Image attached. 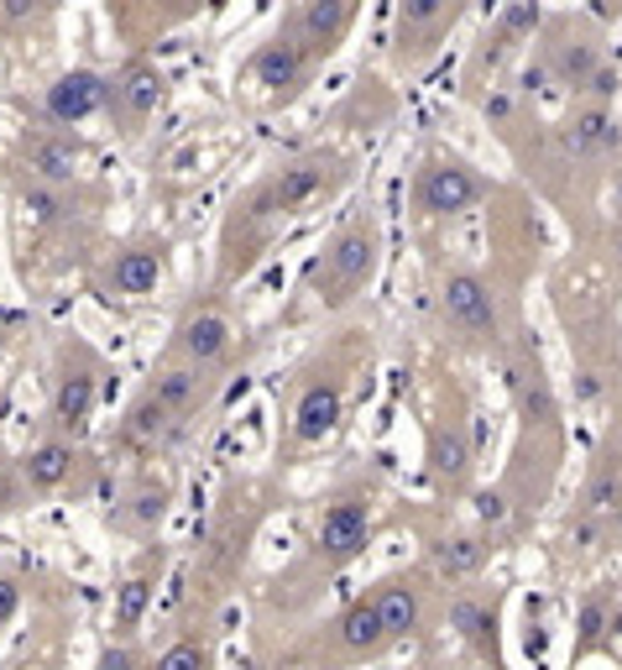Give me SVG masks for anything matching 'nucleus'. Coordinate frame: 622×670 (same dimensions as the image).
<instances>
[{"label": "nucleus", "instance_id": "obj_16", "mask_svg": "<svg viewBox=\"0 0 622 670\" xmlns=\"http://www.w3.org/2000/svg\"><path fill=\"white\" fill-rule=\"evenodd\" d=\"M340 425V383H309L293 404V435L298 440H325Z\"/></svg>", "mask_w": 622, "mask_h": 670}, {"label": "nucleus", "instance_id": "obj_31", "mask_svg": "<svg viewBox=\"0 0 622 670\" xmlns=\"http://www.w3.org/2000/svg\"><path fill=\"white\" fill-rule=\"evenodd\" d=\"M168 419H173L168 408H163L157 398H152V393H146L142 404L131 408V435H163V430H168Z\"/></svg>", "mask_w": 622, "mask_h": 670}, {"label": "nucleus", "instance_id": "obj_34", "mask_svg": "<svg viewBox=\"0 0 622 670\" xmlns=\"http://www.w3.org/2000/svg\"><path fill=\"white\" fill-rule=\"evenodd\" d=\"M26 493H32V487H26L22 472H16V477H5V472H0V513H16V508L26 503Z\"/></svg>", "mask_w": 622, "mask_h": 670}, {"label": "nucleus", "instance_id": "obj_12", "mask_svg": "<svg viewBox=\"0 0 622 670\" xmlns=\"http://www.w3.org/2000/svg\"><path fill=\"white\" fill-rule=\"evenodd\" d=\"M95 398H99L95 372H90V367H69V372L58 378V388H52V425L79 435L90 425V414H95Z\"/></svg>", "mask_w": 622, "mask_h": 670}, {"label": "nucleus", "instance_id": "obj_18", "mask_svg": "<svg viewBox=\"0 0 622 670\" xmlns=\"http://www.w3.org/2000/svg\"><path fill=\"white\" fill-rule=\"evenodd\" d=\"M73 472V451L63 440H43V446H32L22 455V477L32 493H52V487H63Z\"/></svg>", "mask_w": 622, "mask_h": 670}, {"label": "nucleus", "instance_id": "obj_5", "mask_svg": "<svg viewBox=\"0 0 622 670\" xmlns=\"http://www.w3.org/2000/svg\"><path fill=\"white\" fill-rule=\"evenodd\" d=\"M460 16V5L455 0H403L398 5V63H424L434 48H439V37L455 26Z\"/></svg>", "mask_w": 622, "mask_h": 670}, {"label": "nucleus", "instance_id": "obj_39", "mask_svg": "<svg viewBox=\"0 0 622 670\" xmlns=\"http://www.w3.org/2000/svg\"><path fill=\"white\" fill-rule=\"evenodd\" d=\"M137 660H131V649H105V660H99V670H131Z\"/></svg>", "mask_w": 622, "mask_h": 670}, {"label": "nucleus", "instance_id": "obj_17", "mask_svg": "<svg viewBox=\"0 0 622 670\" xmlns=\"http://www.w3.org/2000/svg\"><path fill=\"white\" fill-rule=\"evenodd\" d=\"M565 147L575 158H597V152H612L618 147V120L607 116L601 105H580L565 120Z\"/></svg>", "mask_w": 622, "mask_h": 670}, {"label": "nucleus", "instance_id": "obj_19", "mask_svg": "<svg viewBox=\"0 0 622 670\" xmlns=\"http://www.w3.org/2000/svg\"><path fill=\"white\" fill-rule=\"evenodd\" d=\"M450 623L460 628L466 645H477L492 666H497V608H486L477 598H455L450 602Z\"/></svg>", "mask_w": 622, "mask_h": 670}, {"label": "nucleus", "instance_id": "obj_13", "mask_svg": "<svg viewBox=\"0 0 622 670\" xmlns=\"http://www.w3.org/2000/svg\"><path fill=\"white\" fill-rule=\"evenodd\" d=\"M178 351L189 357V367H210L231 351V320L220 310H199L178 325Z\"/></svg>", "mask_w": 622, "mask_h": 670}, {"label": "nucleus", "instance_id": "obj_7", "mask_svg": "<svg viewBox=\"0 0 622 670\" xmlns=\"http://www.w3.org/2000/svg\"><path fill=\"white\" fill-rule=\"evenodd\" d=\"M99 105H110V79H99L95 69H69L43 90V111L58 126H79V120L95 116Z\"/></svg>", "mask_w": 622, "mask_h": 670}, {"label": "nucleus", "instance_id": "obj_14", "mask_svg": "<svg viewBox=\"0 0 622 670\" xmlns=\"http://www.w3.org/2000/svg\"><path fill=\"white\" fill-rule=\"evenodd\" d=\"M163 246H126L116 263H110V273H105V284L116 288V293H126V299H142V293H152V288L163 284Z\"/></svg>", "mask_w": 622, "mask_h": 670}, {"label": "nucleus", "instance_id": "obj_2", "mask_svg": "<svg viewBox=\"0 0 622 670\" xmlns=\"http://www.w3.org/2000/svg\"><path fill=\"white\" fill-rule=\"evenodd\" d=\"M340 168H330L325 158H304V163H287L278 168L272 178H267L262 189L251 194L246 205H236L240 220H267V216H293V210H304L314 194H325L336 184Z\"/></svg>", "mask_w": 622, "mask_h": 670}, {"label": "nucleus", "instance_id": "obj_15", "mask_svg": "<svg viewBox=\"0 0 622 670\" xmlns=\"http://www.w3.org/2000/svg\"><path fill=\"white\" fill-rule=\"evenodd\" d=\"M22 152H26V168L37 173V184H58V189L79 173V158H84V147L73 142V137H48V131L43 137H26Z\"/></svg>", "mask_w": 622, "mask_h": 670}, {"label": "nucleus", "instance_id": "obj_22", "mask_svg": "<svg viewBox=\"0 0 622 670\" xmlns=\"http://www.w3.org/2000/svg\"><path fill=\"white\" fill-rule=\"evenodd\" d=\"M550 69L560 84H571V90H580V84H591L601 69V58H597V43H580V37H565V43H554L550 48Z\"/></svg>", "mask_w": 622, "mask_h": 670}, {"label": "nucleus", "instance_id": "obj_23", "mask_svg": "<svg viewBox=\"0 0 622 670\" xmlns=\"http://www.w3.org/2000/svg\"><path fill=\"white\" fill-rule=\"evenodd\" d=\"M340 645L356 649V655L387 645V628H383V613H377V598H361L356 608L340 619Z\"/></svg>", "mask_w": 622, "mask_h": 670}, {"label": "nucleus", "instance_id": "obj_28", "mask_svg": "<svg viewBox=\"0 0 622 670\" xmlns=\"http://www.w3.org/2000/svg\"><path fill=\"white\" fill-rule=\"evenodd\" d=\"M168 498H173L168 482H142L137 498H131V519H137L142 529H157L163 524V513H168Z\"/></svg>", "mask_w": 622, "mask_h": 670}, {"label": "nucleus", "instance_id": "obj_38", "mask_svg": "<svg viewBox=\"0 0 622 670\" xmlns=\"http://www.w3.org/2000/svg\"><path fill=\"white\" fill-rule=\"evenodd\" d=\"M481 111H486L492 120H507V116H513V100H507V95H486V100H481Z\"/></svg>", "mask_w": 622, "mask_h": 670}, {"label": "nucleus", "instance_id": "obj_24", "mask_svg": "<svg viewBox=\"0 0 622 670\" xmlns=\"http://www.w3.org/2000/svg\"><path fill=\"white\" fill-rule=\"evenodd\" d=\"M146 393L168 408V414H189V408L199 404V367H173V372H163Z\"/></svg>", "mask_w": 622, "mask_h": 670}, {"label": "nucleus", "instance_id": "obj_3", "mask_svg": "<svg viewBox=\"0 0 622 670\" xmlns=\"http://www.w3.org/2000/svg\"><path fill=\"white\" fill-rule=\"evenodd\" d=\"M439 310H445V325L466 340H492L497 335V299L481 273L471 267H455L445 288H439Z\"/></svg>", "mask_w": 622, "mask_h": 670}, {"label": "nucleus", "instance_id": "obj_25", "mask_svg": "<svg viewBox=\"0 0 622 670\" xmlns=\"http://www.w3.org/2000/svg\"><path fill=\"white\" fill-rule=\"evenodd\" d=\"M146 602H152V576H131L116 592V634H131V628L142 623Z\"/></svg>", "mask_w": 622, "mask_h": 670}, {"label": "nucleus", "instance_id": "obj_21", "mask_svg": "<svg viewBox=\"0 0 622 670\" xmlns=\"http://www.w3.org/2000/svg\"><path fill=\"white\" fill-rule=\"evenodd\" d=\"M430 555L445 576H477L486 566V540L481 534H445L430 545Z\"/></svg>", "mask_w": 622, "mask_h": 670}, {"label": "nucleus", "instance_id": "obj_33", "mask_svg": "<svg viewBox=\"0 0 622 670\" xmlns=\"http://www.w3.org/2000/svg\"><path fill=\"white\" fill-rule=\"evenodd\" d=\"M37 16H48V5H43V0H0V22L5 26L37 22Z\"/></svg>", "mask_w": 622, "mask_h": 670}, {"label": "nucleus", "instance_id": "obj_41", "mask_svg": "<svg viewBox=\"0 0 622 670\" xmlns=\"http://www.w3.org/2000/svg\"><path fill=\"white\" fill-rule=\"evenodd\" d=\"M618 455H622V430H618Z\"/></svg>", "mask_w": 622, "mask_h": 670}, {"label": "nucleus", "instance_id": "obj_26", "mask_svg": "<svg viewBox=\"0 0 622 670\" xmlns=\"http://www.w3.org/2000/svg\"><path fill=\"white\" fill-rule=\"evenodd\" d=\"M22 205L32 210V220H43V226H52V220L73 216L69 194L58 189V184H26V189H22Z\"/></svg>", "mask_w": 622, "mask_h": 670}, {"label": "nucleus", "instance_id": "obj_1", "mask_svg": "<svg viewBox=\"0 0 622 670\" xmlns=\"http://www.w3.org/2000/svg\"><path fill=\"white\" fill-rule=\"evenodd\" d=\"M372 273H377V226H372V220H351V226L330 241V252L314 263L309 284H314V293H319L325 310H340V304H351L361 288L372 284Z\"/></svg>", "mask_w": 622, "mask_h": 670}, {"label": "nucleus", "instance_id": "obj_20", "mask_svg": "<svg viewBox=\"0 0 622 670\" xmlns=\"http://www.w3.org/2000/svg\"><path fill=\"white\" fill-rule=\"evenodd\" d=\"M377 613H383V628L387 639H408L413 628H419V587L413 581H387L383 592H377Z\"/></svg>", "mask_w": 622, "mask_h": 670}, {"label": "nucleus", "instance_id": "obj_9", "mask_svg": "<svg viewBox=\"0 0 622 670\" xmlns=\"http://www.w3.org/2000/svg\"><path fill=\"white\" fill-rule=\"evenodd\" d=\"M251 73H257V84H262L267 95L287 100L304 84V73H309V53L298 48L287 32H278L272 43H262V48L251 53Z\"/></svg>", "mask_w": 622, "mask_h": 670}, {"label": "nucleus", "instance_id": "obj_4", "mask_svg": "<svg viewBox=\"0 0 622 670\" xmlns=\"http://www.w3.org/2000/svg\"><path fill=\"white\" fill-rule=\"evenodd\" d=\"M486 184H481L477 173L466 163H455V158H434V163L419 168V184H413V199H419V210H430V216H460V210H471Z\"/></svg>", "mask_w": 622, "mask_h": 670}, {"label": "nucleus", "instance_id": "obj_30", "mask_svg": "<svg viewBox=\"0 0 622 670\" xmlns=\"http://www.w3.org/2000/svg\"><path fill=\"white\" fill-rule=\"evenodd\" d=\"M618 503H622V472L601 466L597 482H591V493H586V513H612Z\"/></svg>", "mask_w": 622, "mask_h": 670}, {"label": "nucleus", "instance_id": "obj_8", "mask_svg": "<svg viewBox=\"0 0 622 670\" xmlns=\"http://www.w3.org/2000/svg\"><path fill=\"white\" fill-rule=\"evenodd\" d=\"M351 16H356V11H351L345 0H309V5H298V11L287 16L283 32L309 53V58H319V53H336L340 32L351 26Z\"/></svg>", "mask_w": 622, "mask_h": 670}, {"label": "nucleus", "instance_id": "obj_6", "mask_svg": "<svg viewBox=\"0 0 622 670\" xmlns=\"http://www.w3.org/2000/svg\"><path fill=\"white\" fill-rule=\"evenodd\" d=\"M366 540H372V508H366V498H336L325 508L319 529H314V551L325 555L330 566L356 561L366 551Z\"/></svg>", "mask_w": 622, "mask_h": 670}, {"label": "nucleus", "instance_id": "obj_32", "mask_svg": "<svg viewBox=\"0 0 622 670\" xmlns=\"http://www.w3.org/2000/svg\"><path fill=\"white\" fill-rule=\"evenodd\" d=\"M497 26L518 43V37H528V32L539 26V5H503V11H497Z\"/></svg>", "mask_w": 622, "mask_h": 670}, {"label": "nucleus", "instance_id": "obj_10", "mask_svg": "<svg viewBox=\"0 0 622 670\" xmlns=\"http://www.w3.org/2000/svg\"><path fill=\"white\" fill-rule=\"evenodd\" d=\"M430 477L439 487H450V493L466 487V477H471V430L460 419L430 430Z\"/></svg>", "mask_w": 622, "mask_h": 670}, {"label": "nucleus", "instance_id": "obj_29", "mask_svg": "<svg viewBox=\"0 0 622 670\" xmlns=\"http://www.w3.org/2000/svg\"><path fill=\"white\" fill-rule=\"evenodd\" d=\"M152 670H210V649L193 645V639H178V645H168L157 655Z\"/></svg>", "mask_w": 622, "mask_h": 670}, {"label": "nucleus", "instance_id": "obj_36", "mask_svg": "<svg viewBox=\"0 0 622 670\" xmlns=\"http://www.w3.org/2000/svg\"><path fill=\"white\" fill-rule=\"evenodd\" d=\"M16 608H22V587H16L11 576H0V628L16 619Z\"/></svg>", "mask_w": 622, "mask_h": 670}, {"label": "nucleus", "instance_id": "obj_11", "mask_svg": "<svg viewBox=\"0 0 622 670\" xmlns=\"http://www.w3.org/2000/svg\"><path fill=\"white\" fill-rule=\"evenodd\" d=\"M157 100H163V79H157L152 63H131V69H120L110 79V111H120V116L131 120V131L157 111Z\"/></svg>", "mask_w": 622, "mask_h": 670}, {"label": "nucleus", "instance_id": "obj_35", "mask_svg": "<svg viewBox=\"0 0 622 670\" xmlns=\"http://www.w3.org/2000/svg\"><path fill=\"white\" fill-rule=\"evenodd\" d=\"M586 95H591V105H601V111H607V100L618 95V73H612V69H597V79L586 84Z\"/></svg>", "mask_w": 622, "mask_h": 670}, {"label": "nucleus", "instance_id": "obj_37", "mask_svg": "<svg viewBox=\"0 0 622 670\" xmlns=\"http://www.w3.org/2000/svg\"><path fill=\"white\" fill-rule=\"evenodd\" d=\"M477 513L486 519V524H497V519H507V498H503V493H481V498H477Z\"/></svg>", "mask_w": 622, "mask_h": 670}, {"label": "nucleus", "instance_id": "obj_27", "mask_svg": "<svg viewBox=\"0 0 622 670\" xmlns=\"http://www.w3.org/2000/svg\"><path fill=\"white\" fill-rule=\"evenodd\" d=\"M518 393H524V419H528V425L550 430V425H554V393H550V383H544L539 372H524V378H518Z\"/></svg>", "mask_w": 622, "mask_h": 670}, {"label": "nucleus", "instance_id": "obj_40", "mask_svg": "<svg viewBox=\"0 0 622 670\" xmlns=\"http://www.w3.org/2000/svg\"><path fill=\"white\" fill-rule=\"evenodd\" d=\"M580 628H586V634L601 628V602H586V608H580Z\"/></svg>", "mask_w": 622, "mask_h": 670}]
</instances>
